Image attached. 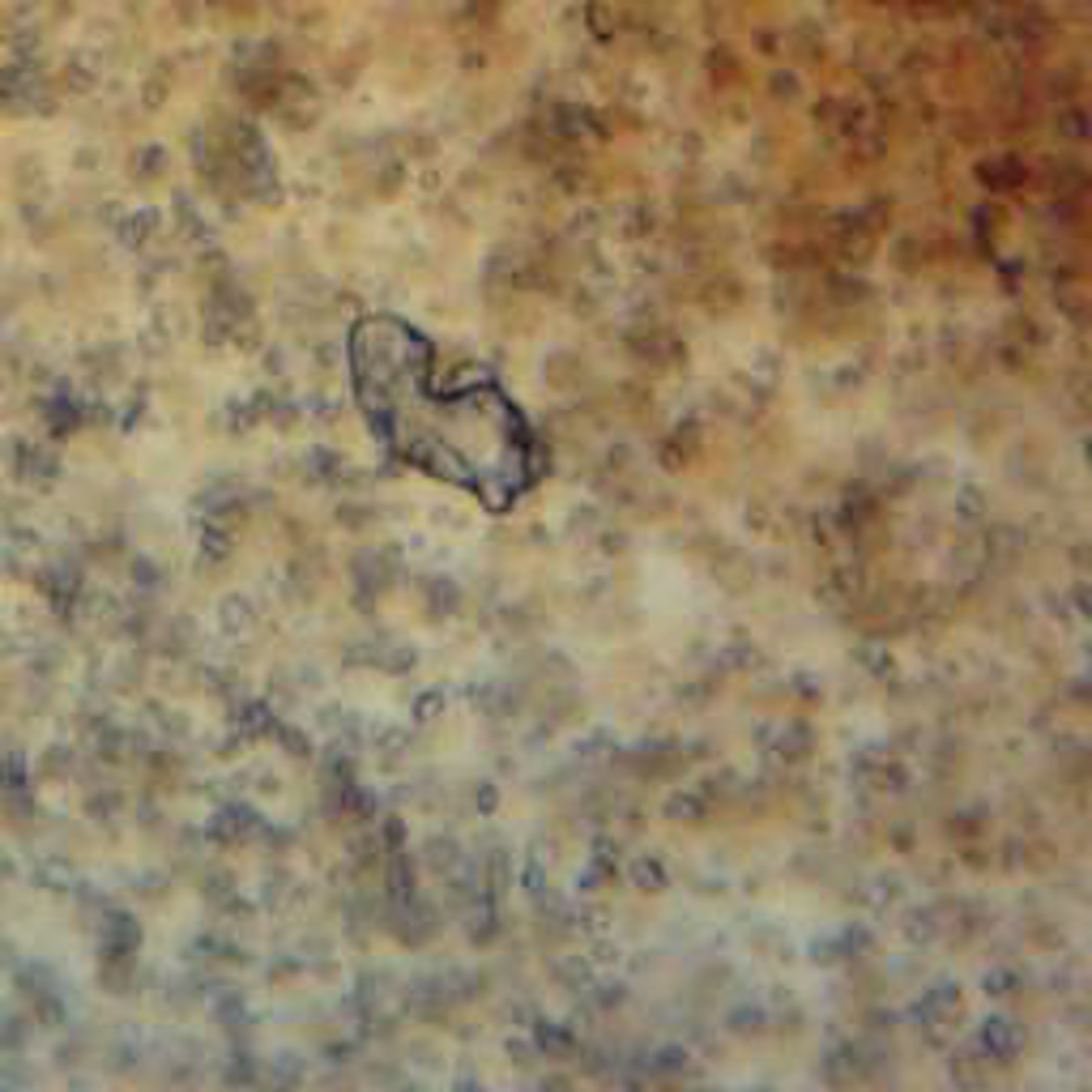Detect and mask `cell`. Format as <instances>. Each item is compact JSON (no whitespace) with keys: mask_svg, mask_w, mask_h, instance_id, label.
<instances>
[{"mask_svg":"<svg viewBox=\"0 0 1092 1092\" xmlns=\"http://www.w3.org/2000/svg\"><path fill=\"white\" fill-rule=\"evenodd\" d=\"M350 375L367 427L406 465L470 486L486 504H504L525 483V436L512 406L486 385L440 388L427 342L401 320L354 325Z\"/></svg>","mask_w":1092,"mask_h":1092,"instance_id":"6da1fadb","label":"cell"}]
</instances>
